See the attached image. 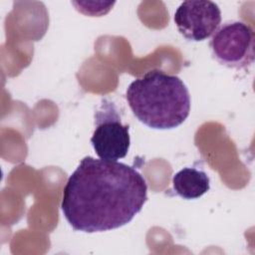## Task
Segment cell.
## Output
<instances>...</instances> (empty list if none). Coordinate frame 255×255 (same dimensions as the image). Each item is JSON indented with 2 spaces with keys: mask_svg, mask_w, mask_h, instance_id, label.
<instances>
[{
  "mask_svg": "<svg viewBox=\"0 0 255 255\" xmlns=\"http://www.w3.org/2000/svg\"><path fill=\"white\" fill-rule=\"evenodd\" d=\"M146 200V181L134 167L86 156L67 180L61 209L74 230L95 233L129 223Z\"/></svg>",
  "mask_w": 255,
  "mask_h": 255,
  "instance_id": "6da1fadb",
  "label": "cell"
},
{
  "mask_svg": "<svg viewBox=\"0 0 255 255\" xmlns=\"http://www.w3.org/2000/svg\"><path fill=\"white\" fill-rule=\"evenodd\" d=\"M126 99L134 117L155 129L180 126L190 112V95L183 81L159 70L133 80L127 89Z\"/></svg>",
  "mask_w": 255,
  "mask_h": 255,
  "instance_id": "7a4b0ae2",
  "label": "cell"
},
{
  "mask_svg": "<svg viewBox=\"0 0 255 255\" xmlns=\"http://www.w3.org/2000/svg\"><path fill=\"white\" fill-rule=\"evenodd\" d=\"M91 143L101 159L118 161L128 152L129 128L122 123L116 106L107 99L103 100L95 114V130Z\"/></svg>",
  "mask_w": 255,
  "mask_h": 255,
  "instance_id": "3957f363",
  "label": "cell"
},
{
  "mask_svg": "<svg viewBox=\"0 0 255 255\" xmlns=\"http://www.w3.org/2000/svg\"><path fill=\"white\" fill-rule=\"evenodd\" d=\"M253 29L241 21L224 23L213 34L209 47L213 57L228 68L244 69L254 62Z\"/></svg>",
  "mask_w": 255,
  "mask_h": 255,
  "instance_id": "277c9868",
  "label": "cell"
},
{
  "mask_svg": "<svg viewBox=\"0 0 255 255\" xmlns=\"http://www.w3.org/2000/svg\"><path fill=\"white\" fill-rule=\"evenodd\" d=\"M174 23L185 39L203 41L218 29L221 11L216 3L209 0L184 1L174 13Z\"/></svg>",
  "mask_w": 255,
  "mask_h": 255,
  "instance_id": "5b68a950",
  "label": "cell"
},
{
  "mask_svg": "<svg viewBox=\"0 0 255 255\" xmlns=\"http://www.w3.org/2000/svg\"><path fill=\"white\" fill-rule=\"evenodd\" d=\"M173 190L184 199H196L210 189L209 176L202 169L184 167L172 177Z\"/></svg>",
  "mask_w": 255,
  "mask_h": 255,
  "instance_id": "8992f818",
  "label": "cell"
}]
</instances>
